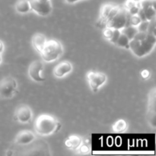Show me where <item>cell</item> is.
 <instances>
[{
	"mask_svg": "<svg viewBox=\"0 0 156 156\" xmlns=\"http://www.w3.org/2000/svg\"><path fill=\"white\" fill-rule=\"evenodd\" d=\"M60 123L54 117L49 114L38 116L34 122V129L39 135L49 136L57 132Z\"/></svg>",
	"mask_w": 156,
	"mask_h": 156,
	"instance_id": "cell-1",
	"label": "cell"
},
{
	"mask_svg": "<svg viewBox=\"0 0 156 156\" xmlns=\"http://www.w3.org/2000/svg\"><path fill=\"white\" fill-rule=\"evenodd\" d=\"M63 53V47L56 40H47L41 53V57L45 62H50L56 60Z\"/></svg>",
	"mask_w": 156,
	"mask_h": 156,
	"instance_id": "cell-2",
	"label": "cell"
},
{
	"mask_svg": "<svg viewBox=\"0 0 156 156\" xmlns=\"http://www.w3.org/2000/svg\"><path fill=\"white\" fill-rule=\"evenodd\" d=\"M129 18H130V15L126 10V9L120 7V10L116 14L115 16L106 23L105 27L121 30L124 27L129 25Z\"/></svg>",
	"mask_w": 156,
	"mask_h": 156,
	"instance_id": "cell-3",
	"label": "cell"
},
{
	"mask_svg": "<svg viewBox=\"0 0 156 156\" xmlns=\"http://www.w3.org/2000/svg\"><path fill=\"white\" fill-rule=\"evenodd\" d=\"M17 82L11 76L3 78L0 80V97L2 98H11L17 90Z\"/></svg>",
	"mask_w": 156,
	"mask_h": 156,
	"instance_id": "cell-4",
	"label": "cell"
},
{
	"mask_svg": "<svg viewBox=\"0 0 156 156\" xmlns=\"http://www.w3.org/2000/svg\"><path fill=\"white\" fill-rule=\"evenodd\" d=\"M31 10L40 16L45 17L50 15L53 10L50 0H29Z\"/></svg>",
	"mask_w": 156,
	"mask_h": 156,
	"instance_id": "cell-5",
	"label": "cell"
},
{
	"mask_svg": "<svg viewBox=\"0 0 156 156\" xmlns=\"http://www.w3.org/2000/svg\"><path fill=\"white\" fill-rule=\"evenodd\" d=\"M87 79L93 92H97L99 88L105 83L107 80V76L102 73L90 71L87 74Z\"/></svg>",
	"mask_w": 156,
	"mask_h": 156,
	"instance_id": "cell-6",
	"label": "cell"
},
{
	"mask_svg": "<svg viewBox=\"0 0 156 156\" xmlns=\"http://www.w3.org/2000/svg\"><path fill=\"white\" fill-rule=\"evenodd\" d=\"M44 69V64L41 60H35L30 63L28 68V75L30 79L37 82H42L45 80L41 75Z\"/></svg>",
	"mask_w": 156,
	"mask_h": 156,
	"instance_id": "cell-7",
	"label": "cell"
},
{
	"mask_svg": "<svg viewBox=\"0 0 156 156\" xmlns=\"http://www.w3.org/2000/svg\"><path fill=\"white\" fill-rule=\"evenodd\" d=\"M15 115L16 120L20 123H28L32 119V111L30 107L27 105H21L17 108Z\"/></svg>",
	"mask_w": 156,
	"mask_h": 156,
	"instance_id": "cell-8",
	"label": "cell"
},
{
	"mask_svg": "<svg viewBox=\"0 0 156 156\" xmlns=\"http://www.w3.org/2000/svg\"><path fill=\"white\" fill-rule=\"evenodd\" d=\"M73 70V65L69 61H62L54 68L53 74L57 78H62Z\"/></svg>",
	"mask_w": 156,
	"mask_h": 156,
	"instance_id": "cell-9",
	"label": "cell"
},
{
	"mask_svg": "<svg viewBox=\"0 0 156 156\" xmlns=\"http://www.w3.org/2000/svg\"><path fill=\"white\" fill-rule=\"evenodd\" d=\"M156 44V37L154 33H149L143 40L140 41V44L144 51L145 54L147 55L153 50Z\"/></svg>",
	"mask_w": 156,
	"mask_h": 156,
	"instance_id": "cell-10",
	"label": "cell"
},
{
	"mask_svg": "<svg viewBox=\"0 0 156 156\" xmlns=\"http://www.w3.org/2000/svg\"><path fill=\"white\" fill-rule=\"evenodd\" d=\"M35 136L31 131H20L15 137V142L18 145H27L31 143L34 140Z\"/></svg>",
	"mask_w": 156,
	"mask_h": 156,
	"instance_id": "cell-11",
	"label": "cell"
},
{
	"mask_svg": "<svg viewBox=\"0 0 156 156\" xmlns=\"http://www.w3.org/2000/svg\"><path fill=\"white\" fill-rule=\"evenodd\" d=\"M47 41V37H46L43 34L41 33L35 34L32 37V45H33L35 50L37 51L40 54H41V53L42 52Z\"/></svg>",
	"mask_w": 156,
	"mask_h": 156,
	"instance_id": "cell-12",
	"label": "cell"
},
{
	"mask_svg": "<svg viewBox=\"0 0 156 156\" xmlns=\"http://www.w3.org/2000/svg\"><path fill=\"white\" fill-rule=\"evenodd\" d=\"M114 5L112 4H105V5L102 7L101 12L100 18H99L98 21L97 25L99 27H105L106 24V20L108 16V14L111 12V9L113 8Z\"/></svg>",
	"mask_w": 156,
	"mask_h": 156,
	"instance_id": "cell-13",
	"label": "cell"
},
{
	"mask_svg": "<svg viewBox=\"0 0 156 156\" xmlns=\"http://www.w3.org/2000/svg\"><path fill=\"white\" fill-rule=\"evenodd\" d=\"M129 49L132 50L133 54L138 57H143V56H146L141 47V44H140V41L136 39L131 40L129 42Z\"/></svg>",
	"mask_w": 156,
	"mask_h": 156,
	"instance_id": "cell-14",
	"label": "cell"
},
{
	"mask_svg": "<svg viewBox=\"0 0 156 156\" xmlns=\"http://www.w3.org/2000/svg\"><path fill=\"white\" fill-rule=\"evenodd\" d=\"M15 10L18 13L25 14L31 10L29 0H18L15 3Z\"/></svg>",
	"mask_w": 156,
	"mask_h": 156,
	"instance_id": "cell-15",
	"label": "cell"
},
{
	"mask_svg": "<svg viewBox=\"0 0 156 156\" xmlns=\"http://www.w3.org/2000/svg\"><path fill=\"white\" fill-rule=\"evenodd\" d=\"M82 139L77 136H71L65 141V145L67 148L71 149H77L82 144Z\"/></svg>",
	"mask_w": 156,
	"mask_h": 156,
	"instance_id": "cell-16",
	"label": "cell"
},
{
	"mask_svg": "<svg viewBox=\"0 0 156 156\" xmlns=\"http://www.w3.org/2000/svg\"><path fill=\"white\" fill-rule=\"evenodd\" d=\"M124 8L130 15H137L140 9L138 1H136V0H126L125 2Z\"/></svg>",
	"mask_w": 156,
	"mask_h": 156,
	"instance_id": "cell-17",
	"label": "cell"
},
{
	"mask_svg": "<svg viewBox=\"0 0 156 156\" xmlns=\"http://www.w3.org/2000/svg\"><path fill=\"white\" fill-rule=\"evenodd\" d=\"M120 31H121L122 34L126 35L129 38V41H131V40L133 39L136 34L138 33V29H137V27H136V26L128 25L122 28Z\"/></svg>",
	"mask_w": 156,
	"mask_h": 156,
	"instance_id": "cell-18",
	"label": "cell"
},
{
	"mask_svg": "<svg viewBox=\"0 0 156 156\" xmlns=\"http://www.w3.org/2000/svg\"><path fill=\"white\" fill-rule=\"evenodd\" d=\"M127 128V123L124 120H118L113 125V130L115 133H123Z\"/></svg>",
	"mask_w": 156,
	"mask_h": 156,
	"instance_id": "cell-19",
	"label": "cell"
},
{
	"mask_svg": "<svg viewBox=\"0 0 156 156\" xmlns=\"http://www.w3.org/2000/svg\"><path fill=\"white\" fill-rule=\"evenodd\" d=\"M129 42H130V41H129V38L126 35L121 33L120 37H119L118 40H117V43H116V44L118 47H122V48L129 49Z\"/></svg>",
	"mask_w": 156,
	"mask_h": 156,
	"instance_id": "cell-20",
	"label": "cell"
},
{
	"mask_svg": "<svg viewBox=\"0 0 156 156\" xmlns=\"http://www.w3.org/2000/svg\"><path fill=\"white\" fill-rule=\"evenodd\" d=\"M138 3L140 8L143 10L155 6V0H139Z\"/></svg>",
	"mask_w": 156,
	"mask_h": 156,
	"instance_id": "cell-21",
	"label": "cell"
},
{
	"mask_svg": "<svg viewBox=\"0 0 156 156\" xmlns=\"http://www.w3.org/2000/svg\"><path fill=\"white\" fill-rule=\"evenodd\" d=\"M145 13V16L147 21H152L154 18H155L156 12H155V7H150L148 9L143 10Z\"/></svg>",
	"mask_w": 156,
	"mask_h": 156,
	"instance_id": "cell-22",
	"label": "cell"
},
{
	"mask_svg": "<svg viewBox=\"0 0 156 156\" xmlns=\"http://www.w3.org/2000/svg\"><path fill=\"white\" fill-rule=\"evenodd\" d=\"M150 22L151 21H143L139 24V25L137 26V29H138V31L140 32H148L149 29V26H150Z\"/></svg>",
	"mask_w": 156,
	"mask_h": 156,
	"instance_id": "cell-23",
	"label": "cell"
},
{
	"mask_svg": "<svg viewBox=\"0 0 156 156\" xmlns=\"http://www.w3.org/2000/svg\"><path fill=\"white\" fill-rule=\"evenodd\" d=\"M141 21V19H140V18L139 17L138 15H130V18H129V25H133L137 27Z\"/></svg>",
	"mask_w": 156,
	"mask_h": 156,
	"instance_id": "cell-24",
	"label": "cell"
},
{
	"mask_svg": "<svg viewBox=\"0 0 156 156\" xmlns=\"http://www.w3.org/2000/svg\"><path fill=\"white\" fill-rule=\"evenodd\" d=\"M120 34H121L120 30H118V29H114V30H113V34L109 41H111L112 44H116V43H117V40H118V38H119V37H120Z\"/></svg>",
	"mask_w": 156,
	"mask_h": 156,
	"instance_id": "cell-25",
	"label": "cell"
},
{
	"mask_svg": "<svg viewBox=\"0 0 156 156\" xmlns=\"http://www.w3.org/2000/svg\"><path fill=\"white\" fill-rule=\"evenodd\" d=\"M113 30H114V29L110 28V27H105V29L104 30L103 32L104 37H105L107 40H110L113 34Z\"/></svg>",
	"mask_w": 156,
	"mask_h": 156,
	"instance_id": "cell-26",
	"label": "cell"
},
{
	"mask_svg": "<svg viewBox=\"0 0 156 156\" xmlns=\"http://www.w3.org/2000/svg\"><path fill=\"white\" fill-rule=\"evenodd\" d=\"M80 147V152L81 153H83V154H85V153H88V152L90 151V149H89V146H88V145H82L81 144V146H79Z\"/></svg>",
	"mask_w": 156,
	"mask_h": 156,
	"instance_id": "cell-27",
	"label": "cell"
},
{
	"mask_svg": "<svg viewBox=\"0 0 156 156\" xmlns=\"http://www.w3.org/2000/svg\"><path fill=\"white\" fill-rule=\"evenodd\" d=\"M141 76L143 79H148V78L149 77V76H150V73H149V70H147V69L143 70L141 73Z\"/></svg>",
	"mask_w": 156,
	"mask_h": 156,
	"instance_id": "cell-28",
	"label": "cell"
},
{
	"mask_svg": "<svg viewBox=\"0 0 156 156\" xmlns=\"http://www.w3.org/2000/svg\"><path fill=\"white\" fill-rule=\"evenodd\" d=\"M66 2L67 3H69V4H74V3L77 2L79 0H65Z\"/></svg>",
	"mask_w": 156,
	"mask_h": 156,
	"instance_id": "cell-29",
	"label": "cell"
},
{
	"mask_svg": "<svg viewBox=\"0 0 156 156\" xmlns=\"http://www.w3.org/2000/svg\"><path fill=\"white\" fill-rule=\"evenodd\" d=\"M3 50H4V45H3V43L0 41V53H2Z\"/></svg>",
	"mask_w": 156,
	"mask_h": 156,
	"instance_id": "cell-30",
	"label": "cell"
},
{
	"mask_svg": "<svg viewBox=\"0 0 156 156\" xmlns=\"http://www.w3.org/2000/svg\"><path fill=\"white\" fill-rule=\"evenodd\" d=\"M2 62V56H1V53H0V62Z\"/></svg>",
	"mask_w": 156,
	"mask_h": 156,
	"instance_id": "cell-31",
	"label": "cell"
}]
</instances>
